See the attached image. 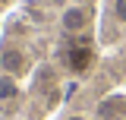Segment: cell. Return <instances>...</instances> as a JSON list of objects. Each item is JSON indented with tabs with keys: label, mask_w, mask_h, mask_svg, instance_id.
<instances>
[{
	"label": "cell",
	"mask_w": 126,
	"mask_h": 120,
	"mask_svg": "<svg viewBox=\"0 0 126 120\" xmlns=\"http://www.w3.org/2000/svg\"><path fill=\"white\" fill-rule=\"evenodd\" d=\"M113 16H117V22L126 25V0H113Z\"/></svg>",
	"instance_id": "6"
},
{
	"label": "cell",
	"mask_w": 126,
	"mask_h": 120,
	"mask_svg": "<svg viewBox=\"0 0 126 120\" xmlns=\"http://www.w3.org/2000/svg\"><path fill=\"white\" fill-rule=\"evenodd\" d=\"M60 25H63V32L79 35V32H85L88 25H92V10H88V6L73 3V6H66V10L60 13Z\"/></svg>",
	"instance_id": "2"
},
{
	"label": "cell",
	"mask_w": 126,
	"mask_h": 120,
	"mask_svg": "<svg viewBox=\"0 0 126 120\" xmlns=\"http://www.w3.org/2000/svg\"><path fill=\"white\" fill-rule=\"evenodd\" d=\"M66 63H69V70H73L76 76L88 73V70L94 66V47L85 44V41H76V44L66 51Z\"/></svg>",
	"instance_id": "3"
},
{
	"label": "cell",
	"mask_w": 126,
	"mask_h": 120,
	"mask_svg": "<svg viewBox=\"0 0 126 120\" xmlns=\"http://www.w3.org/2000/svg\"><path fill=\"white\" fill-rule=\"evenodd\" d=\"M19 98V82L13 76H0V101H13Z\"/></svg>",
	"instance_id": "5"
},
{
	"label": "cell",
	"mask_w": 126,
	"mask_h": 120,
	"mask_svg": "<svg viewBox=\"0 0 126 120\" xmlns=\"http://www.w3.org/2000/svg\"><path fill=\"white\" fill-rule=\"evenodd\" d=\"M66 120H85V117H82V114H73V117H66Z\"/></svg>",
	"instance_id": "7"
},
{
	"label": "cell",
	"mask_w": 126,
	"mask_h": 120,
	"mask_svg": "<svg viewBox=\"0 0 126 120\" xmlns=\"http://www.w3.org/2000/svg\"><path fill=\"white\" fill-rule=\"evenodd\" d=\"M126 117V95H110L98 104V120H123Z\"/></svg>",
	"instance_id": "4"
},
{
	"label": "cell",
	"mask_w": 126,
	"mask_h": 120,
	"mask_svg": "<svg viewBox=\"0 0 126 120\" xmlns=\"http://www.w3.org/2000/svg\"><path fill=\"white\" fill-rule=\"evenodd\" d=\"M0 70H3V76H13V79L25 76L32 70L29 51L19 47V44H3V47H0Z\"/></svg>",
	"instance_id": "1"
}]
</instances>
